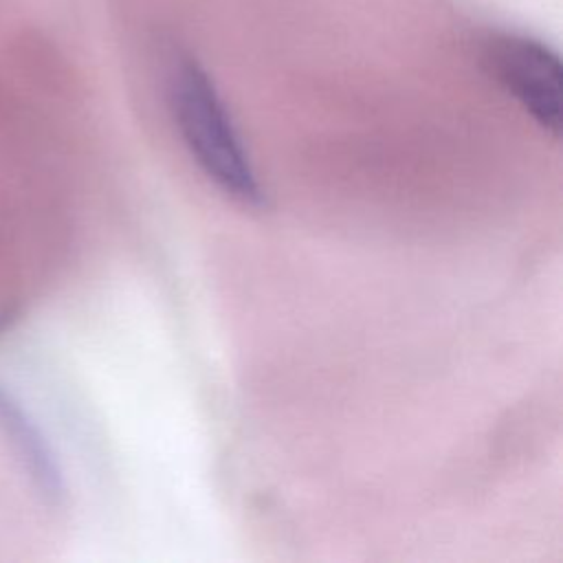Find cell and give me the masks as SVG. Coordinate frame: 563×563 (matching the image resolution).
Masks as SVG:
<instances>
[{
	"label": "cell",
	"mask_w": 563,
	"mask_h": 563,
	"mask_svg": "<svg viewBox=\"0 0 563 563\" xmlns=\"http://www.w3.org/2000/svg\"><path fill=\"white\" fill-rule=\"evenodd\" d=\"M169 106L178 134L200 172L231 200L262 209L266 194L229 106L209 73L180 57L169 73Z\"/></svg>",
	"instance_id": "6da1fadb"
},
{
	"label": "cell",
	"mask_w": 563,
	"mask_h": 563,
	"mask_svg": "<svg viewBox=\"0 0 563 563\" xmlns=\"http://www.w3.org/2000/svg\"><path fill=\"white\" fill-rule=\"evenodd\" d=\"M486 64L497 84L552 139L561 132L563 68L559 55L526 35H499L486 48Z\"/></svg>",
	"instance_id": "7a4b0ae2"
}]
</instances>
